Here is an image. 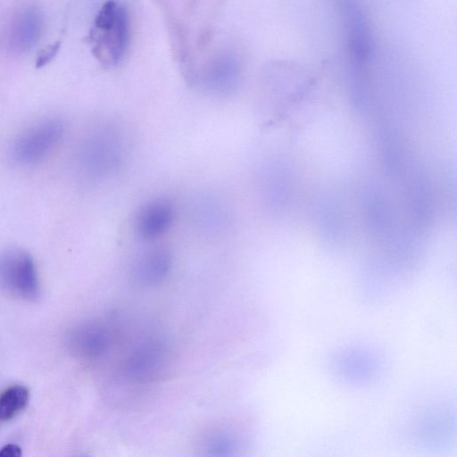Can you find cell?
Instances as JSON below:
<instances>
[{"mask_svg":"<svg viewBox=\"0 0 457 457\" xmlns=\"http://www.w3.org/2000/svg\"><path fill=\"white\" fill-rule=\"evenodd\" d=\"M71 345L84 356L102 355L108 348L109 338L103 327L87 323L77 328L71 334Z\"/></svg>","mask_w":457,"mask_h":457,"instance_id":"cell-8","label":"cell"},{"mask_svg":"<svg viewBox=\"0 0 457 457\" xmlns=\"http://www.w3.org/2000/svg\"><path fill=\"white\" fill-rule=\"evenodd\" d=\"M60 42L46 46L40 51L36 61L37 68H41L46 65L56 55L60 48Z\"/></svg>","mask_w":457,"mask_h":457,"instance_id":"cell-11","label":"cell"},{"mask_svg":"<svg viewBox=\"0 0 457 457\" xmlns=\"http://www.w3.org/2000/svg\"><path fill=\"white\" fill-rule=\"evenodd\" d=\"M0 288L26 301H37L41 294L35 262L31 255L17 247L0 252Z\"/></svg>","mask_w":457,"mask_h":457,"instance_id":"cell-2","label":"cell"},{"mask_svg":"<svg viewBox=\"0 0 457 457\" xmlns=\"http://www.w3.org/2000/svg\"><path fill=\"white\" fill-rule=\"evenodd\" d=\"M43 28L41 12L35 7L20 12L11 23L8 46L15 54H22L38 41Z\"/></svg>","mask_w":457,"mask_h":457,"instance_id":"cell-6","label":"cell"},{"mask_svg":"<svg viewBox=\"0 0 457 457\" xmlns=\"http://www.w3.org/2000/svg\"><path fill=\"white\" fill-rule=\"evenodd\" d=\"M29 389L21 385H13L0 395V422L12 420L28 405Z\"/></svg>","mask_w":457,"mask_h":457,"instance_id":"cell-10","label":"cell"},{"mask_svg":"<svg viewBox=\"0 0 457 457\" xmlns=\"http://www.w3.org/2000/svg\"><path fill=\"white\" fill-rule=\"evenodd\" d=\"M21 454V448L16 444H6L0 448L1 457H20Z\"/></svg>","mask_w":457,"mask_h":457,"instance_id":"cell-12","label":"cell"},{"mask_svg":"<svg viewBox=\"0 0 457 457\" xmlns=\"http://www.w3.org/2000/svg\"><path fill=\"white\" fill-rule=\"evenodd\" d=\"M129 40V19L127 9L115 0H108L96 16L89 32L94 56L104 66L117 65Z\"/></svg>","mask_w":457,"mask_h":457,"instance_id":"cell-1","label":"cell"},{"mask_svg":"<svg viewBox=\"0 0 457 457\" xmlns=\"http://www.w3.org/2000/svg\"><path fill=\"white\" fill-rule=\"evenodd\" d=\"M161 348L154 343L140 345L132 354L128 371L133 378H145L154 374L161 363Z\"/></svg>","mask_w":457,"mask_h":457,"instance_id":"cell-9","label":"cell"},{"mask_svg":"<svg viewBox=\"0 0 457 457\" xmlns=\"http://www.w3.org/2000/svg\"><path fill=\"white\" fill-rule=\"evenodd\" d=\"M63 131L62 123L54 119L31 126L14 140L12 159L22 166L40 162L61 140Z\"/></svg>","mask_w":457,"mask_h":457,"instance_id":"cell-3","label":"cell"},{"mask_svg":"<svg viewBox=\"0 0 457 457\" xmlns=\"http://www.w3.org/2000/svg\"><path fill=\"white\" fill-rule=\"evenodd\" d=\"M344 15L348 49L355 70L367 65L373 51L372 36L359 0H338Z\"/></svg>","mask_w":457,"mask_h":457,"instance_id":"cell-4","label":"cell"},{"mask_svg":"<svg viewBox=\"0 0 457 457\" xmlns=\"http://www.w3.org/2000/svg\"><path fill=\"white\" fill-rule=\"evenodd\" d=\"M174 217L171 203L163 198L146 203L136 218V230L145 240H152L164 234L170 227Z\"/></svg>","mask_w":457,"mask_h":457,"instance_id":"cell-5","label":"cell"},{"mask_svg":"<svg viewBox=\"0 0 457 457\" xmlns=\"http://www.w3.org/2000/svg\"><path fill=\"white\" fill-rule=\"evenodd\" d=\"M171 255L165 248H155L143 255L134 268V277L141 284L154 285L166 278Z\"/></svg>","mask_w":457,"mask_h":457,"instance_id":"cell-7","label":"cell"}]
</instances>
